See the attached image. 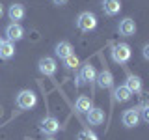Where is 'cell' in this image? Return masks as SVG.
<instances>
[{
    "mask_svg": "<svg viewBox=\"0 0 149 140\" xmlns=\"http://www.w3.org/2000/svg\"><path fill=\"white\" fill-rule=\"evenodd\" d=\"M132 56V50L127 43H119V45H114L112 47V60L116 64H127Z\"/></svg>",
    "mask_w": 149,
    "mask_h": 140,
    "instance_id": "6da1fadb",
    "label": "cell"
},
{
    "mask_svg": "<svg viewBox=\"0 0 149 140\" xmlns=\"http://www.w3.org/2000/svg\"><path fill=\"white\" fill-rule=\"evenodd\" d=\"M77 26L80 28L82 32H91L97 28V17L93 15L91 11H82L77 19Z\"/></svg>",
    "mask_w": 149,
    "mask_h": 140,
    "instance_id": "7a4b0ae2",
    "label": "cell"
},
{
    "mask_svg": "<svg viewBox=\"0 0 149 140\" xmlns=\"http://www.w3.org/2000/svg\"><path fill=\"white\" fill-rule=\"evenodd\" d=\"M36 105H37V95L32 90L19 92V95H17V106L19 108L28 110V108H32V106H36Z\"/></svg>",
    "mask_w": 149,
    "mask_h": 140,
    "instance_id": "3957f363",
    "label": "cell"
},
{
    "mask_svg": "<svg viewBox=\"0 0 149 140\" xmlns=\"http://www.w3.org/2000/svg\"><path fill=\"white\" fill-rule=\"evenodd\" d=\"M37 67H39V71L45 75V77H52L56 73V67H58V64H56L54 58H50V56H43V58L37 62Z\"/></svg>",
    "mask_w": 149,
    "mask_h": 140,
    "instance_id": "277c9868",
    "label": "cell"
},
{
    "mask_svg": "<svg viewBox=\"0 0 149 140\" xmlns=\"http://www.w3.org/2000/svg\"><path fill=\"white\" fill-rule=\"evenodd\" d=\"M39 129L43 131L45 134H54V133H58V131H60V121L56 120L54 116H47V118L41 120Z\"/></svg>",
    "mask_w": 149,
    "mask_h": 140,
    "instance_id": "5b68a950",
    "label": "cell"
},
{
    "mask_svg": "<svg viewBox=\"0 0 149 140\" xmlns=\"http://www.w3.org/2000/svg\"><path fill=\"white\" fill-rule=\"evenodd\" d=\"M6 36H8V41H21L24 37V28H22L19 22H11V24L6 26Z\"/></svg>",
    "mask_w": 149,
    "mask_h": 140,
    "instance_id": "8992f818",
    "label": "cell"
},
{
    "mask_svg": "<svg viewBox=\"0 0 149 140\" xmlns=\"http://www.w3.org/2000/svg\"><path fill=\"white\" fill-rule=\"evenodd\" d=\"M121 121H123L125 127L132 129L136 127V125L140 123V114H138V108H127L123 112V118H121Z\"/></svg>",
    "mask_w": 149,
    "mask_h": 140,
    "instance_id": "52a82bcc",
    "label": "cell"
},
{
    "mask_svg": "<svg viewBox=\"0 0 149 140\" xmlns=\"http://www.w3.org/2000/svg\"><path fill=\"white\" fill-rule=\"evenodd\" d=\"M118 32H119V34L123 36V37H130V36H134V34H136V22H134L130 17L123 19V21H119Z\"/></svg>",
    "mask_w": 149,
    "mask_h": 140,
    "instance_id": "ba28073f",
    "label": "cell"
},
{
    "mask_svg": "<svg viewBox=\"0 0 149 140\" xmlns=\"http://www.w3.org/2000/svg\"><path fill=\"white\" fill-rule=\"evenodd\" d=\"M95 82H97V86L99 88H112L114 86V77H112V73L108 71V69H102L101 73H97V77H95Z\"/></svg>",
    "mask_w": 149,
    "mask_h": 140,
    "instance_id": "9c48e42d",
    "label": "cell"
},
{
    "mask_svg": "<svg viewBox=\"0 0 149 140\" xmlns=\"http://www.w3.org/2000/svg\"><path fill=\"white\" fill-rule=\"evenodd\" d=\"M102 11L108 17L118 15L121 11V0H102Z\"/></svg>",
    "mask_w": 149,
    "mask_h": 140,
    "instance_id": "30bf717a",
    "label": "cell"
},
{
    "mask_svg": "<svg viewBox=\"0 0 149 140\" xmlns=\"http://www.w3.org/2000/svg\"><path fill=\"white\" fill-rule=\"evenodd\" d=\"M80 80L82 82H88V84H93L95 82V77H97V71H95V67L88 62L86 65H82V71H80Z\"/></svg>",
    "mask_w": 149,
    "mask_h": 140,
    "instance_id": "8fae6325",
    "label": "cell"
},
{
    "mask_svg": "<svg viewBox=\"0 0 149 140\" xmlns=\"http://www.w3.org/2000/svg\"><path fill=\"white\" fill-rule=\"evenodd\" d=\"M86 114H88V123L93 125V127H97L104 121V110L102 108H90Z\"/></svg>",
    "mask_w": 149,
    "mask_h": 140,
    "instance_id": "7c38bea8",
    "label": "cell"
},
{
    "mask_svg": "<svg viewBox=\"0 0 149 140\" xmlns=\"http://www.w3.org/2000/svg\"><path fill=\"white\" fill-rule=\"evenodd\" d=\"M127 90L130 93H140L142 92V78L136 77V75H127V82H125Z\"/></svg>",
    "mask_w": 149,
    "mask_h": 140,
    "instance_id": "4fadbf2b",
    "label": "cell"
},
{
    "mask_svg": "<svg viewBox=\"0 0 149 140\" xmlns=\"http://www.w3.org/2000/svg\"><path fill=\"white\" fill-rule=\"evenodd\" d=\"M24 6L22 4H11L9 6V11H8V15H9V19H11L13 22H19L22 17H24Z\"/></svg>",
    "mask_w": 149,
    "mask_h": 140,
    "instance_id": "5bb4252c",
    "label": "cell"
},
{
    "mask_svg": "<svg viewBox=\"0 0 149 140\" xmlns=\"http://www.w3.org/2000/svg\"><path fill=\"white\" fill-rule=\"evenodd\" d=\"M54 52H56V56H60V58H67L69 54H73V45L69 43V41H60L58 45L54 47Z\"/></svg>",
    "mask_w": 149,
    "mask_h": 140,
    "instance_id": "9a60e30c",
    "label": "cell"
},
{
    "mask_svg": "<svg viewBox=\"0 0 149 140\" xmlns=\"http://www.w3.org/2000/svg\"><path fill=\"white\" fill-rule=\"evenodd\" d=\"M15 54V45L11 43V41H2V43H0V58L2 60H9L11 58V56Z\"/></svg>",
    "mask_w": 149,
    "mask_h": 140,
    "instance_id": "2e32d148",
    "label": "cell"
},
{
    "mask_svg": "<svg viewBox=\"0 0 149 140\" xmlns=\"http://www.w3.org/2000/svg\"><path fill=\"white\" fill-rule=\"evenodd\" d=\"M130 97H132V93H130L127 90V86H118V88H114V99L116 101H119V103H127Z\"/></svg>",
    "mask_w": 149,
    "mask_h": 140,
    "instance_id": "e0dca14e",
    "label": "cell"
},
{
    "mask_svg": "<svg viewBox=\"0 0 149 140\" xmlns=\"http://www.w3.org/2000/svg\"><path fill=\"white\" fill-rule=\"evenodd\" d=\"M74 106H77V110L82 112V114H86L90 108H93V106H91V99L88 95H80L77 99V103H74Z\"/></svg>",
    "mask_w": 149,
    "mask_h": 140,
    "instance_id": "ac0fdd59",
    "label": "cell"
},
{
    "mask_svg": "<svg viewBox=\"0 0 149 140\" xmlns=\"http://www.w3.org/2000/svg\"><path fill=\"white\" fill-rule=\"evenodd\" d=\"M78 64H80V60H78V56L74 54V52H73V54H69L67 58H63V65H65L67 69H74Z\"/></svg>",
    "mask_w": 149,
    "mask_h": 140,
    "instance_id": "d6986e66",
    "label": "cell"
},
{
    "mask_svg": "<svg viewBox=\"0 0 149 140\" xmlns=\"http://www.w3.org/2000/svg\"><path fill=\"white\" fill-rule=\"evenodd\" d=\"M77 140H99V136H97L93 131H90V129H82L80 133H78Z\"/></svg>",
    "mask_w": 149,
    "mask_h": 140,
    "instance_id": "ffe728a7",
    "label": "cell"
},
{
    "mask_svg": "<svg viewBox=\"0 0 149 140\" xmlns=\"http://www.w3.org/2000/svg\"><path fill=\"white\" fill-rule=\"evenodd\" d=\"M138 114H142V120L147 123V121H149V105H147V103H142V105H140Z\"/></svg>",
    "mask_w": 149,
    "mask_h": 140,
    "instance_id": "44dd1931",
    "label": "cell"
},
{
    "mask_svg": "<svg viewBox=\"0 0 149 140\" xmlns=\"http://www.w3.org/2000/svg\"><path fill=\"white\" fill-rule=\"evenodd\" d=\"M52 2H54V6H60V8H62V6H65V4L69 2V0H52Z\"/></svg>",
    "mask_w": 149,
    "mask_h": 140,
    "instance_id": "7402d4cb",
    "label": "cell"
},
{
    "mask_svg": "<svg viewBox=\"0 0 149 140\" xmlns=\"http://www.w3.org/2000/svg\"><path fill=\"white\" fill-rule=\"evenodd\" d=\"M143 58H149V45H143Z\"/></svg>",
    "mask_w": 149,
    "mask_h": 140,
    "instance_id": "603a6c76",
    "label": "cell"
},
{
    "mask_svg": "<svg viewBox=\"0 0 149 140\" xmlns=\"http://www.w3.org/2000/svg\"><path fill=\"white\" fill-rule=\"evenodd\" d=\"M4 15V8H2V4H0V17Z\"/></svg>",
    "mask_w": 149,
    "mask_h": 140,
    "instance_id": "cb8c5ba5",
    "label": "cell"
},
{
    "mask_svg": "<svg viewBox=\"0 0 149 140\" xmlns=\"http://www.w3.org/2000/svg\"><path fill=\"white\" fill-rule=\"evenodd\" d=\"M2 116H4V108H2V106H0V118H2Z\"/></svg>",
    "mask_w": 149,
    "mask_h": 140,
    "instance_id": "d4e9b609",
    "label": "cell"
},
{
    "mask_svg": "<svg viewBox=\"0 0 149 140\" xmlns=\"http://www.w3.org/2000/svg\"><path fill=\"white\" fill-rule=\"evenodd\" d=\"M47 140H56V138H47Z\"/></svg>",
    "mask_w": 149,
    "mask_h": 140,
    "instance_id": "484cf974",
    "label": "cell"
},
{
    "mask_svg": "<svg viewBox=\"0 0 149 140\" xmlns=\"http://www.w3.org/2000/svg\"><path fill=\"white\" fill-rule=\"evenodd\" d=\"M2 41H4V39H2V37H0V43H2Z\"/></svg>",
    "mask_w": 149,
    "mask_h": 140,
    "instance_id": "4316f807",
    "label": "cell"
}]
</instances>
